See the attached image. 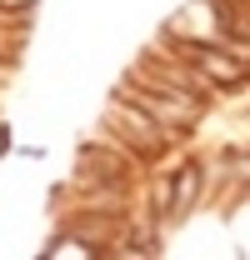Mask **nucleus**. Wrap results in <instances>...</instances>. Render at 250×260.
I'll return each instance as SVG.
<instances>
[{
  "label": "nucleus",
  "instance_id": "obj_1",
  "mask_svg": "<svg viewBox=\"0 0 250 260\" xmlns=\"http://www.w3.org/2000/svg\"><path fill=\"white\" fill-rule=\"evenodd\" d=\"M115 95H125L130 105H140L155 125H170V130L190 125V120L200 115V100H195V95H175V90L140 85V75H135V70H125V80H120V90H115Z\"/></svg>",
  "mask_w": 250,
  "mask_h": 260
},
{
  "label": "nucleus",
  "instance_id": "obj_2",
  "mask_svg": "<svg viewBox=\"0 0 250 260\" xmlns=\"http://www.w3.org/2000/svg\"><path fill=\"white\" fill-rule=\"evenodd\" d=\"M20 75V55H0V90H10Z\"/></svg>",
  "mask_w": 250,
  "mask_h": 260
},
{
  "label": "nucleus",
  "instance_id": "obj_3",
  "mask_svg": "<svg viewBox=\"0 0 250 260\" xmlns=\"http://www.w3.org/2000/svg\"><path fill=\"white\" fill-rule=\"evenodd\" d=\"M0 55H25V35H10V30H0Z\"/></svg>",
  "mask_w": 250,
  "mask_h": 260
}]
</instances>
